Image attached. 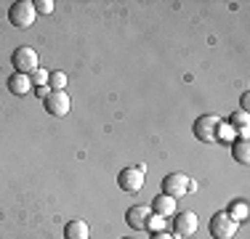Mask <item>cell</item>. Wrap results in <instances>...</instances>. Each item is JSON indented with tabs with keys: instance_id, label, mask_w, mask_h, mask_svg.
I'll list each match as a JSON object with an SVG mask.
<instances>
[{
	"instance_id": "obj_1",
	"label": "cell",
	"mask_w": 250,
	"mask_h": 239,
	"mask_svg": "<svg viewBox=\"0 0 250 239\" xmlns=\"http://www.w3.org/2000/svg\"><path fill=\"white\" fill-rule=\"evenodd\" d=\"M35 16H38V11H35L32 0H16V3L8 8V21L14 24V27H19V29H29V27H32Z\"/></svg>"
},
{
	"instance_id": "obj_2",
	"label": "cell",
	"mask_w": 250,
	"mask_h": 239,
	"mask_svg": "<svg viewBox=\"0 0 250 239\" xmlns=\"http://www.w3.org/2000/svg\"><path fill=\"white\" fill-rule=\"evenodd\" d=\"M11 64H14V69L19 72V75H27L29 77L35 69H38V64H40L38 51H35V48H29V45L16 48L14 56H11Z\"/></svg>"
},
{
	"instance_id": "obj_3",
	"label": "cell",
	"mask_w": 250,
	"mask_h": 239,
	"mask_svg": "<svg viewBox=\"0 0 250 239\" xmlns=\"http://www.w3.org/2000/svg\"><path fill=\"white\" fill-rule=\"evenodd\" d=\"M218 125H221V120L216 115H200L192 125V133L202 143H213L216 141V133H218Z\"/></svg>"
},
{
	"instance_id": "obj_4",
	"label": "cell",
	"mask_w": 250,
	"mask_h": 239,
	"mask_svg": "<svg viewBox=\"0 0 250 239\" xmlns=\"http://www.w3.org/2000/svg\"><path fill=\"white\" fill-rule=\"evenodd\" d=\"M117 186H120L123 191H128V194L141 191V186H144V165H139V167H123L120 176H117Z\"/></svg>"
},
{
	"instance_id": "obj_5",
	"label": "cell",
	"mask_w": 250,
	"mask_h": 239,
	"mask_svg": "<svg viewBox=\"0 0 250 239\" xmlns=\"http://www.w3.org/2000/svg\"><path fill=\"white\" fill-rule=\"evenodd\" d=\"M237 229H240V223H234V220L226 215V210L216 213L210 218V234H213V239H234Z\"/></svg>"
},
{
	"instance_id": "obj_6",
	"label": "cell",
	"mask_w": 250,
	"mask_h": 239,
	"mask_svg": "<svg viewBox=\"0 0 250 239\" xmlns=\"http://www.w3.org/2000/svg\"><path fill=\"white\" fill-rule=\"evenodd\" d=\"M43 104H45V112H48L51 117H67L69 115V96L67 91H51L48 96L43 99Z\"/></svg>"
},
{
	"instance_id": "obj_7",
	"label": "cell",
	"mask_w": 250,
	"mask_h": 239,
	"mask_svg": "<svg viewBox=\"0 0 250 239\" xmlns=\"http://www.w3.org/2000/svg\"><path fill=\"white\" fill-rule=\"evenodd\" d=\"M189 189V178L184 173H170V176L163 178V194L165 197H173V199H181Z\"/></svg>"
},
{
	"instance_id": "obj_8",
	"label": "cell",
	"mask_w": 250,
	"mask_h": 239,
	"mask_svg": "<svg viewBox=\"0 0 250 239\" xmlns=\"http://www.w3.org/2000/svg\"><path fill=\"white\" fill-rule=\"evenodd\" d=\"M200 220L194 213H178L173 218V237H181V239H192L194 231H197Z\"/></svg>"
},
{
	"instance_id": "obj_9",
	"label": "cell",
	"mask_w": 250,
	"mask_h": 239,
	"mask_svg": "<svg viewBox=\"0 0 250 239\" xmlns=\"http://www.w3.org/2000/svg\"><path fill=\"white\" fill-rule=\"evenodd\" d=\"M149 215H152V210L146 205H133V207H128V213H125V220H128L130 229L146 231V226H149Z\"/></svg>"
},
{
	"instance_id": "obj_10",
	"label": "cell",
	"mask_w": 250,
	"mask_h": 239,
	"mask_svg": "<svg viewBox=\"0 0 250 239\" xmlns=\"http://www.w3.org/2000/svg\"><path fill=\"white\" fill-rule=\"evenodd\" d=\"M64 239H91V229H88L85 220L72 218L67 226H64Z\"/></svg>"
},
{
	"instance_id": "obj_11",
	"label": "cell",
	"mask_w": 250,
	"mask_h": 239,
	"mask_svg": "<svg viewBox=\"0 0 250 239\" xmlns=\"http://www.w3.org/2000/svg\"><path fill=\"white\" fill-rule=\"evenodd\" d=\"M152 213L154 215H163V218L176 215V199H173V197H165V194L154 197V199H152Z\"/></svg>"
},
{
	"instance_id": "obj_12",
	"label": "cell",
	"mask_w": 250,
	"mask_h": 239,
	"mask_svg": "<svg viewBox=\"0 0 250 239\" xmlns=\"http://www.w3.org/2000/svg\"><path fill=\"white\" fill-rule=\"evenodd\" d=\"M8 91L14 96H24L32 91V82H29L27 75H19V72H14V75L8 77Z\"/></svg>"
},
{
	"instance_id": "obj_13",
	"label": "cell",
	"mask_w": 250,
	"mask_h": 239,
	"mask_svg": "<svg viewBox=\"0 0 250 239\" xmlns=\"http://www.w3.org/2000/svg\"><path fill=\"white\" fill-rule=\"evenodd\" d=\"M226 215H229L234 223H245V220L250 218V207L245 199H234L229 207H226Z\"/></svg>"
},
{
	"instance_id": "obj_14",
	"label": "cell",
	"mask_w": 250,
	"mask_h": 239,
	"mask_svg": "<svg viewBox=\"0 0 250 239\" xmlns=\"http://www.w3.org/2000/svg\"><path fill=\"white\" fill-rule=\"evenodd\" d=\"M231 157H234L240 165H248V162H250V146H248V139H240V141L231 143Z\"/></svg>"
},
{
	"instance_id": "obj_15",
	"label": "cell",
	"mask_w": 250,
	"mask_h": 239,
	"mask_svg": "<svg viewBox=\"0 0 250 239\" xmlns=\"http://www.w3.org/2000/svg\"><path fill=\"white\" fill-rule=\"evenodd\" d=\"M248 122H250L248 112H237V115L231 117V128L240 133V139H248Z\"/></svg>"
},
{
	"instance_id": "obj_16",
	"label": "cell",
	"mask_w": 250,
	"mask_h": 239,
	"mask_svg": "<svg viewBox=\"0 0 250 239\" xmlns=\"http://www.w3.org/2000/svg\"><path fill=\"white\" fill-rule=\"evenodd\" d=\"M48 88L51 91H64V88H67V75H64V72H51L48 75Z\"/></svg>"
},
{
	"instance_id": "obj_17",
	"label": "cell",
	"mask_w": 250,
	"mask_h": 239,
	"mask_svg": "<svg viewBox=\"0 0 250 239\" xmlns=\"http://www.w3.org/2000/svg\"><path fill=\"white\" fill-rule=\"evenodd\" d=\"M234 133H237V130L231 128V125L221 122V125H218V133H216V141H234Z\"/></svg>"
},
{
	"instance_id": "obj_18",
	"label": "cell",
	"mask_w": 250,
	"mask_h": 239,
	"mask_svg": "<svg viewBox=\"0 0 250 239\" xmlns=\"http://www.w3.org/2000/svg\"><path fill=\"white\" fill-rule=\"evenodd\" d=\"M48 75H51L48 69H35L32 75H29V82H35L38 88H43L45 82H48Z\"/></svg>"
},
{
	"instance_id": "obj_19",
	"label": "cell",
	"mask_w": 250,
	"mask_h": 239,
	"mask_svg": "<svg viewBox=\"0 0 250 239\" xmlns=\"http://www.w3.org/2000/svg\"><path fill=\"white\" fill-rule=\"evenodd\" d=\"M53 5H56L53 0H38V3H35V11H38V14H45V16H48L51 11H53Z\"/></svg>"
},
{
	"instance_id": "obj_20",
	"label": "cell",
	"mask_w": 250,
	"mask_h": 239,
	"mask_svg": "<svg viewBox=\"0 0 250 239\" xmlns=\"http://www.w3.org/2000/svg\"><path fill=\"white\" fill-rule=\"evenodd\" d=\"M163 226H165L163 215H149V226H146V229H152L154 234H157V231H163Z\"/></svg>"
},
{
	"instance_id": "obj_21",
	"label": "cell",
	"mask_w": 250,
	"mask_h": 239,
	"mask_svg": "<svg viewBox=\"0 0 250 239\" xmlns=\"http://www.w3.org/2000/svg\"><path fill=\"white\" fill-rule=\"evenodd\" d=\"M35 93H38V99H40V101H43V99H45V96H48V93H51V88H45V85H43V88H38V91H35Z\"/></svg>"
},
{
	"instance_id": "obj_22",
	"label": "cell",
	"mask_w": 250,
	"mask_h": 239,
	"mask_svg": "<svg viewBox=\"0 0 250 239\" xmlns=\"http://www.w3.org/2000/svg\"><path fill=\"white\" fill-rule=\"evenodd\" d=\"M248 106H250V96L242 93V112H248Z\"/></svg>"
},
{
	"instance_id": "obj_23",
	"label": "cell",
	"mask_w": 250,
	"mask_h": 239,
	"mask_svg": "<svg viewBox=\"0 0 250 239\" xmlns=\"http://www.w3.org/2000/svg\"><path fill=\"white\" fill-rule=\"evenodd\" d=\"M152 239H173V237L165 234V231H157V234H152Z\"/></svg>"
}]
</instances>
